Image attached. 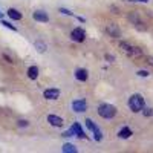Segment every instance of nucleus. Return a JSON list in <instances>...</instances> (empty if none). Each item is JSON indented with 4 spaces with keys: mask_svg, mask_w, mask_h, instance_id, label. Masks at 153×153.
Masks as SVG:
<instances>
[{
    "mask_svg": "<svg viewBox=\"0 0 153 153\" xmlns=\"http://www.w3.org/2000/svg\"><path fill=\"white\" fill-rule=\"evenodd\" d=\"M144 107H146V101H144L143 95L133 94V95L129 98V109H130L132 112L138 113V112H141Z\"/></svg>",
    "mask_w": 153,
    "mask_h": 153,
    "instance_id": "nucleus-1",
    "label": "nucleus"
},
{
    "mask_svg": "<svg viewBox=\"0 0 153 153\" xmlns=\"http://www.w3.org/2000/svg\"><path fill=\"white\" fill-rule=\"evenodd\" d=\"M117 107H115L113 104H107V103H104V104H100L98 106V115L100 117H103L104 120H110V118H113L115 115H117Z\"/></svg>",
    "mask_w": 153,
    "mask_h": 153,
    "instance_id": "nucleus-2",
    "label": "nucleus"
},
{
    "mask_svg": "<svg viewBox=\"0 0 153 153\" xmlns=\"http://www.w3.org/2000/svg\"><path fill=\"white\" fill-rule=\"evenodd\" d=\"M120 49L129 57H139L141 52H143L141 48H138V46H135V45H132L129 42H121L120 43Z\"/></svg>",
    "mask_w": 153,
    "mask_h": 153,
    "instance_id": "nucleus-3",
    "label": "nucleus"
},
{
    "mask_svg": "<svg viewBox=\"0 0 153 153\" xmlns=\"http://www.w3.org/2000/svg\"><path fill=\"white\" fill-rule=\"evenodd\" d=\"M84 123H86V127H87V129L94 133V139H95V141H101V139H103V133H101V130L98 129V126H97L92 120H89V118H87Z\"/></svg>",
    "mask_w": 153,
    "mask_h": 153,
    "instance_id": "nucleus-4",
    "label": "nucleus"
},
{
    "mask_svg": "<svg viewBox=\"0 0 153 153\" xmlns=\"http://www.w3.org/2000/svg\"><path fill=\"white\" fill-rule=\"evenodd\" d=\"M106 32H107V35H110V37H113V38H120V37H121V29H120V26H118L117 23H113V22L107 23Z\"/></svg>",
    "mask_w": 153,
    "mask_h": 153,
    "instance_id": "nucleus-5",
    "label": "nucleus"
},
{
    "mask_svg": "<svg viewBox=\"0 0 153 153\" xmlns=\"http://www.w3.org/2000/svg\"><path fill=\"white\" fill-rule=\"evenodd\" d=\"M71 38H72L74 42L81 43V42H84V38H86V31H84L83 28H75V29L71 32Z\"/></svg>",
    "mask_w": 153,
    "mask_h": 153,
    "instance_id": "nucleus-6",
    "label": "nucleus"
},
{
    "mask_svg": "<svg viewBox=\"0 0 153 153\" xmlns=\"http://www.w3.org/2000/svg\"><path fill=\"white\" fill-rule=\"evenodd\" d=\"M129 22L133 25L135 28H138V29H141V31L146 29V26H143V25H144L143 20L139 19V16L136 14V12H130V14H129Z\"/></svg>",
    "mask_w": 153,
    "mask_h": 153,
    "instance_id": "nucleus-7",
    "label": "nucleus"
},
{
    "mask_svg": "<svg viewBox=\"0 0 153 153\" xmlns=\"http://www.w3.org/2000/svg\"><path fill=\"white\" fill-rule=\"evenodd\" d=\"M72 109L76 112V113H83L87 110V103L86 100H75L72 103Z\"/></svg>",
    "mask_w": 153,
    "mask_h": 153,
    "instance_id": "nucleus-8",
    "label": "nucleus"
},
{
    "mask_svg": "<svg viewBox=\"0 0 153 153\" xmlns=\"http://www.w3.org/2000/svg\"><path fill=\"white\" fill-rule=\"evenodd\" d=\"M32 19L37 20V22H42V23H48V22H49V16L46 14L45 11H42V9L34 11V12H32Z\"/></svg>",
    "mask_w": 153,
    "mask_h": 153,
    "instance_id": "nucleus-9",
    "label": "nucleus"
},
{
    "mask_svg": "<svg viewBox=\"0 0 153 153\" xmlns=\"http://www.w3.org/2000/svg\"><path fill=\"white\" fill-rule=\"evenodd\" d=\"M48 123L54 127H63V124H65L63 118L57 117V115H48Z\"/></svg>",
    "mask_w": 153,
    "mask_h": 153,
    "instance_id": "nucleus-10",
    "label": "nucleus"
},
{
    "mask_svg": "<svg viewBox=\"0 0 153 153\" xmlns=\"http://www.w3.org/2000/svg\"><path fill=\"white\" fill-rule=\"evenodd\" d=\"M43 97L46 100H58L60 91H58V89H46V91L43 92Z\"/></svg>",
    "mask_w": 153,
    "mask_h": 153,
    "instance_id": "nucleus-11",
    "label": "nucleus"
},
{
    "mask_svg": "<svg viewBox=\"0 0 153 153\" xmlns=\"http://www.w3.org/2000/svg\"><path fill=\"white\" fill-rule=\"evenodd\" d=\"M72 129V132H74V135H76L78 138H81V139H84L86 138V133L83 132V129H81V126H80V123H74V126L71 127Z\"/></svg>",
    "mask_w": 153,
    "mask_h": 153,
    "instance_id": "nucleus-12",
    "label": "nucleus"
},
{
    "mask_svg": "<svg viewBox=\"0 0 153 153\" xmlns=\"http://www.w3.org/2000/svg\"><path fill=\"white\" fill-rule=\"evenodd\" d=\"M75 78L78 80V81H87V78H89V72L86 71V69H78L75 72Z\"/></svg>",
    "mask_w": 153,
    "mask_h": 153,
    "instance_id": "nucleus-13",
    "label": "nucleus"
},
{
    "mask_svg": "<svg viewBox=\"0 0 153 153\" xmlns=\"http://www.w3.org/2000/svg\"><path fill=\"white\" fill-rule=\"evenodd\" d=\"M132 135H133V132H132V129H129V127H123V129L118 132V138H121V139H129Z\"/></svg>",
    "mask_w": 153,
    "mask_h": 153,
    "instance_id": "nucleus-14",
    "label": "nucleus"
},
{
    "mask_svg": "<svg viewBox=\"0 0 153 153\" xmlns=\"http://www.w3.org/2000/svg\"><path fill=\"white\" fill-rule=\"evenodd\" d=\"M8 17L11 19V20H22V12H19L17 9H14V8H9L8 9Z\"/></svg>",
    "mask_w": 153,
    "mask_h": 153,
    "instance_id": "nucleus-15",
    "label": "nucleus"
},
{
    "mask_svg": "<svg viewBox=\"0 0 153 153\" xmlns=\"http://www.w3.org/2000/svg\"><path fill=\"white\" fill-rule=\"evenodd\" d=\"M28 78L29 80H37L38 78V68L37 66H31L28 69Z\"/></svg>",
    "mask_w": 153,
    "mask_h": 153,
    "instance_id": "nucleus-16",
    "label": "nucleus"
},
{
    "mask_svg": "<svg viewBox=\"0 0 153 153\" xmlns=\"http://www.w3.org/2000/svg\"><path fill=\"white\" fill-rule=\"evenodd\" d=\"M63 152H65V153H75L76 152V147L74 146V144H65V146H63Z\"/></svg>",
    "mask_w": 153,
    "mask_h": 153,
    "instance_id": "nucleus-17",
    "label": "nucleus"
},
{
    "mask_svg": "<svg viewBox=\"0 0 153 153\" xmlns=\"http://www.w3.org/2000/svg\"><path fill=\"white\" fill-rule=\"evenodd\" d=\"M35 49L38 51V52H45V51H46V45L43 43V42H35Z\"/></svg>",
    "mask_w": 153,
    "mask_h": 153,
    "instance_id": "nucleus-18",
    "label": "nucleus"
},
{
    "mask_svg": "<svg viewBox=\"0 0 153 153\" xmlns=\"http://www.w3.org/2000/svg\"><path fill=\"white\" fill-rule=\"evenodd\" d=\"M143 113H144V117H153V109L149 107V109H143Z\"/></svg>",
    "mask_w": 153,
    "mask_h": 153,
    "instance_id": "nucleus-19",
    "label": "nucleus"
},
{
    "mask_svg": "<svg viewBox=\"0 0 153 153\" xmlns=\"http://www.w3.org/2000/svg\"><path fill=\"white\" fill-rule=\"evenodd\" d=\"M2 25H3V26H6V28H9V29H12V31H17L16 26H12L11 23H8V22H5V20H2Z\"/></svg>",
    "mask_w": 153,
    "mask_h": 153,
    "instance_id": "nucleus-20",
    "label": "nucleus"
},
{
    "mask_svg": "<svg viewBox=\"0 0 153 153\" xmlns=\"http://www.w3.org/2000/svg\"><path fill=\"white\" fill-rule=\"evenodd\" d=\"M60 12H63V14H66V16L74 17V12H71V11H69V9H66V8H60Z\"/></svg>",
    "mask_w": 153,
    "mask_h": 153,
    "instance_id": "nucleus-21",
    "label": "nucleus"
},
{
    "mask_svg": "<svg viewBox=\"0 0 153 153\" xmlns=\"http://www.w3.org/2000/svg\"><path fill=\"white\" fill-rule=\"evenodd\" d=\"M19 126H20V127H28L29 123H28L26 120H20V121H19Z\"/></svg>",
    "mask_w": 153,
    "mask_h": 153,
    "instance_id": "nucleus-22",
    "label": "nucleus"
},
{
    "mask_svg": "<svg viewBox=\"0 0 153 153\" xmlns=\"http://www.w3.org/2000/svg\"><path fill=\"white\" fill-rule=\"evenodd\" d=\"M104 58H106V61H109V63L115 61V57H113V55H110V54H106V55H104Z\"/></svg>",
    "mask_w": 153,
    "mask_h": 153,
    "instance_id": "nucleus-23",
    "label": "nucleus"
},
{
    "mask_svg": "<svg viewBox=\"0 0 153 153\" xmlns=\"http://www.w3.org/2000/svg\"><path fill=\"white\" fill-rule=\"evenodd\" d=\"M138 75L139 76H149V72L147 71H138Z\"/></svg>",
    "mask_w": 153,
    "mask_h": 153,
    "instance_id": "nucleus-24",
    "label": "nucleus"
},
{
    "mask_svg": "<svg viewBox=\"0 0 153 153\" xmlns=\"http://www.w3.org/2000/svg\"><path fill=\"white\" fill-rule=\"evenodd\" d=\"M146 63L150 66H153V57H146Z\"/></svg>",
    "mask_w": 153,
    "mask_h": 153,
    "instance_id": "nucleus-25",
    "label": "nucleus"
},
{
    "mask_svg": "<svg viewBox=\"0 0 153 153\" xmlns=\"http://www.w3.org/2000/svg\"><path fill=\"white\" fill-rule=\"evenodd\" d=\"M3 58L8 61V63H14V58H11V57H8L6 54H3Z\"/></svg>",
    "mask_w": 153,
    "mask_h": 153,
    "instance_id": "nucleus-26",
    "label": "nucleus"
},
{
    "mask_svg": "<svg viewBox=\"0 0 153 153\" xmlns=\"http://www.w3.org/2000/svg\"><path fill=\"white\" fill-rule=\"evenodd\" d=\"M129 2H143V3H147L149 0H129Z\"/></svg>",
    "mask_w": 153,
    "mask_h": 153,
    "instance_id": "nucleus-27",
    "label": "nucleus"
}]
</instances>
